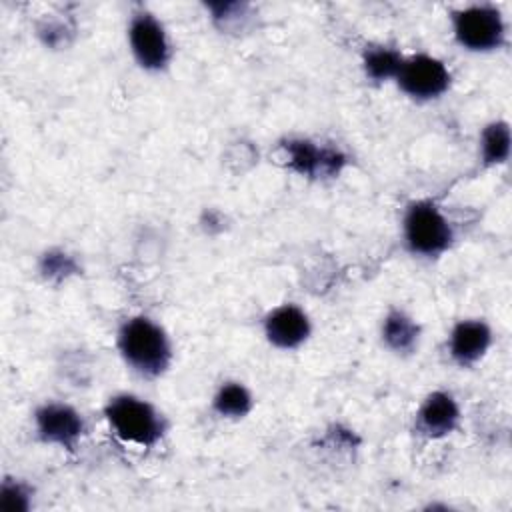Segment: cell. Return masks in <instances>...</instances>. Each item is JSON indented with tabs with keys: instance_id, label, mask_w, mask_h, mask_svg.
<instances>
[{
	"instance_id": "obj_7",
	"label": "cell",
	"mask_w": 512,
	"mask_h": 512,
	"mask_svg": "<svg viewBox=\"0 0 512 512\" xmlns=\"http://www.w3.org/2000/svg\"><path fill=\"white\" fill-rule=\"evenodd\" d=\"M284 148L290 166L306 176H334L346 162L338 150L318 148L308 140H290Z\"/></svg>"
},
{
	"instance_id": "obj_16",
	"label": "cell",
	"mask_w": 512,
	"mask_h": 512,
	"mask_svg": "<svg viewBox=\"0 0 512 512\" xmlns=\"http://www.w3.org/2000/svg\"><path fill=\"white\" fill-rule=\"evenodd\" d=\"M2 512H24L28 510V492L18 482H4L0 492Z\"/></svg>"
},
{
	"instance_id": "obj_11",
	"label": "cell",
	"mask_w": 512,
	"mask_h": 512,
	"mask_svg": "<svg viewBox=\"0 0 512 512\" xmlns=\"http://www.w3.org/2000/svg\"><path fill=\"white\" fill-rule=\"evenodd\" d=\"M456 422L458 406L446 392H432L418 412V428L426 436H444L456 428Z\"/></svg>"
},
{
	"instance_id": "obj_13",
	"label": "cell",
	"mask_w": 512,
	"mask_h": 512,
	"mask_svg": "<svg viewBox=\"0 0 512 512\" xmlns=\"http://www.w3.org/2000/svg\"><path fill=\"white\" fill-rule=\"evenodd\" d=\"M510 154V130L506 122H494L482 132V158L486 164H500Z\"/></svg>"
},
{
	"instance_id": "obj_2",
	"label": "cell",
	"mask_w": 512,
	"mask_h": 512,
	"mask_svg": "<svg viewBox=\"0 0 512 512\" xmlns=\"http://www.w3.org/2000/svg\"><path fill=\"white\" fill-rule=\"evenodd\" d=\"M106 418L114 432L126 440L140 446H152L162 436V420L156 410L134 396H116L106 406Z\"/></svg>"
},
{
	"instance_id": "obj_14",
	"label": "cell",
	"mask_w": 512,
	"mask_h": 512,
	"mask_svg": "<svg viewBox=\"0 0 512 512\" xmlns=\"http://www.w3.org/2000/svg\"><path fill=\"white\" fill-rule=\"evenodd\" d=\"M402 62L404 60L396 50H390V48H384V46L370 48L364 54L366 74L374 80H386V78L398 76Z\"/></svg>"
},
{
	"instance_id": "obj_17",
	"label": "cell",
	"mask_w": 512,
	"mask_h": 512,
	"mask_svg": "<svg viewBox=\"0 0 512 512\" xmlns=\"http://www.w3.org/2000/svg\"><path fill=\"white\" fill-rule=\"evenodd\" d=\"M74 270H76V266H74L72 258L62 252H50L42 260V272L46 276H66Z\"/></svg>"
},
{
	"instance_id": "obj_15",
	"label": "cell",
	"mask_w": 512,
	"mask_h": 512,
	"mask_svg": "<svg viewBox=\"0 0 512 512\" xmlns=\"http://www.w3.org/2000/svg\"><path fill=\"white\" fill-rule=\"evenodd\" d=\"M250 406H252V398L248 390L236 382L224 384L214 398V408L220 416L240 418L250 410Z\"/></svg>"
},
{
	"instance_id": "obj_12",
	"label": "cell",
	"mask_w": 512,
	"mask_h": 512,
	"mask_svg": "<svg viewBox=\"0 0 512 512\" xmlns=\"http://www.w3.org/2000/svg\"><path fill=\"white\" fill-rule=\"evenodd\" d=\"M382 338L394 352H410L418 340V326L406 314L392 312L384 320Z\"/></svg>"
},
{
	"instance_id": "obj_8",
	"label": "cell",
	"mask_w": 512,
	"mask_h": 512,
	"mask_svg": "<svg viewBox=\"0 0 512 512\" xmlns=\"http://www.w3.org/2000/svg\"><path fill=\"white\" fill-rule=\"evenodd\" d=\"M36 426L46 442L72 448L82 434V418L64 404H46L36 412Z\"/></svg>"
},
{
	"instance_id": "obj_5",
	"label": "cell",
	"mask_w": 512,
	"mask_h": 512,
	"mask_svg": "<svg viewBox=\"0 0 512 512\" xmlns=\"http://www.w3.org/2000/svg\"><path fill=\"white\" fill-rule=\"evenodd\" d=\"M398 84L400 88L418 100H430L440 96L448 84H450V74L446 66L426 54L414 56L410 60H404L398 72Z\"/></svg>"
},
{
	"instance_id": "obj_3",
	"label": "cell",
	"mask_w": 512,
	"mask_h": 512,
	"mask_svg": "<svg viewBox=\"0 0 512 512\" xmlns=\"http://www.w3.org/2000/svg\"><path fill=\"white\" fill-rule=\"evenodd\" d=\"M404 238L412 252L436 256L452 242V228L432 202H416L404 216Z\"/></svg>"
},
{
	"instance_id": "obj_4",
	"label": "cell",
	"mask_w": 512,
	"mask_h": 512,
	"mask_svg": "<svg viewBox=\"0 0 512 512\" xmlns=\"http://www.w3.org/2000/svg\"><path fill=\"white\" fill-rule=\"evenodd\" d=\"M454 34L470 50H492L504 40V22L492 6H470L454 14Z\"/></svg>"
},
{
	"instance_id": "obj_9",
	"label": "cell",
	"mask_w": 512,
	"mask_h": 512,
	"mask_svg": "<svg viewBox=\"0 0 512 512\" xmlns=\"http://www.w3.org/2000/svg\"><path fill=\"white\" fill-rule=\"evenodd\" d=\"M264 330L268 340L278 348H296L310 334V322L306 314L296 306H280L266 316Z\"/></svg>"
},
{
	"instance_id": "obj_10",
	"label": "cell",
	"mask_w": 512,
	"mask_h": 512,
	"mask_svg": "<svg viewBox=\"0 0 512 512\" xmlns=\"http://www.w3.org/2000/svg\"><path fill=\"white\" fill-rule=\"evenodd\" d=\"M488 346L490 328L480 320L458 322L450 334V354L462 366H468L482 358Z\"/></svg>"
},
{
	"instance_id": "obj_6",
	"label": "cell",
	"mask_w": 512,
	"mask_h": 512,
	"mask_svg": "<svg viewBox=\"0 0 512 512\" xmlns=\"http://www.w3.org/2000/svg\"><path fill=\"white\" fill-rule=\"evenodd\" d=\"M130 46L138 64L146 70H160L166 66L170 48L162 24L148 12H140L130 22Z\"/></svg>"
},
{
	"instance_id": "obj_1",
	"label": "cell",
	"mask_w": 512,
	"mask_h": 512,
	"mask_svg": "<svg viewBox=\"0 0 512 512\" xmlns=\"http://www.w3.org/2000/svg\"><path fill=\"white\" fill-rule=\"evenodd\" d=\"M124 360L144 376H158L170 364V342L164 330L148 318L128 320L118 334Z\"/></svg>"
}]
</instances>
